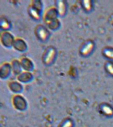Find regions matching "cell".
<instances>
[{
    "mask_svg": "<svg viewBox=\"0 0 113 127\" xmlns=\"http://www.w3.org/2000/svg\"><path fill=\"white\" fill-rule=\"evenodd\" d=\"M57 56V49L53 46H48L42 56V63L46 66H50L55 62Z\"/></svg>",
    "mask_w": 113,
    "mask_h": 127,
    "instance_id": "cell-1",
    "label": "cell"
},
{
    "mask_svg": "<svg viewBox=\"0 0 113 127\" xmlns=\"http://www.w3.org/2000/svg\"><path fill=\"white\" fill-rule=\"evenodd\" d=\"M96 44L93 40L88 39L82 43L79 49V53L81 57L87 58L95 51Z\"/></svg>",
    "mask_w": 113,
    "mask_h": 127,
    "instance_id": "cell-2",
    "label": "cell"
},
{
    "mask_svg": "<svg viewBox=\"0 0 113 127\" xmlns=\"http://www.w3.org/2000/svg\"><path fill=\"white\" fill-rule=\"evenodd\" d=\"M34 33L38 40L43 43L46 42L49 40L50 36V32L49 30L45 26L42 25H38L34 29Z\"/></svg>",
    "mask_w": 113,
    "mask_h": 127,
    "instance_id": "cell-3",
    "label": "cell"
},
{
    "mask_svg": "<svg viewBox=\"0 0 113 127\" xmlns=\"http://www.w3.org/2000/svg\"><path fill=\"white\" fill-rule=\"evenodd\" d=\"M57 15L59 17H64L67 12V3L64 0H56L55 1Z\"/></svg>",
    "mask_w": 113,
    "mask_h": 127,
    "instance_id": "cell-4",
    "label": "cell"
},
{
    "mask_svg": "<svg viewBox=\"0 0 113 127\" xmlns=\"http://www.w3.org/2000/svg\"><path fill=\"white\" fill-rule=\"evenodd\" d=\"M99 111L107 117H113V107L107 103H101L99 106Z\"/></svg>",
    "mask_w": 113,
    "mask_h": 127,
    "instance_id": "cell-5",
    "label": "cell"
},
{
    "mask_svg": "<svg viewBox=\"0 0 113 127\" xmlns=\"http://www.w3.org/2000/svg\"><path fill=\"white\" fill-rule=\"evenodd\" d=\"M80 3L81 8L86 13H91L94 9V3L92 0H82Z\"/></svg>",
    "mask_w": 113,
    "mask_h": 127,
    "instance_id": "cell-6",
    "label": "cell"
},
{
    "mask_svg": "<svg viewBox=\"0 0 113 127\" xmlns=\"http://www.w3.org/2000/svg\"><path fill=\"white\" fill-rule=\"evenodd\" d=\"M28 13L32 19L35 21H38L41 19L40 11L35 7L32 5L29 6L28 8Z\"/></svg>",
    "mask_w": 113,
    "mask_h": 127,
    "instance_id": "cell-7",
    "label": "cell"
},
{
    "mask_svg": "<svg viewBox=\"0 0 113 127\" xmlns=\"http://www.w3.org/2000/svg\"><path fill=\"white\" fill-rule=\"evenodd\" d=\"M102 54L107 60L113 62V47L105 46L102 50Z\"/></svg>",
    "mask_w": 113,
    "mask_h": 127,
    "instance_id": "cell-8",
    "label": "cell"
},
{
    "mask_svg": "<svg viewBox=\"0 0 113 127\" xmlns=\"http://www.w3.org/2000/svg\"><path fill=\"white\" fill-rule=\"evenodd\" d=\"M105 70L109 75L113 77V62L107 60L104 65Z\"/></svg>",
    "mask_w": 113,
    "mask_h": 127,
    "instance_id": "cell-9",
    "label": "cell"
},
{
    "mask_svg": "<svg viewBox=\"0 0 113 127\" xmlns=\"http://www.w3.org/2000/svg\"><path fill=\"white\" fill-rule=\"evenodd\" d=\"M0 27L1 30L4 31H8L11 28V25L9 21L5 19V18H1V21H0Z\"/></svg>",
    "mask_w": 113,
    "mask_h": 127,
    "instance_id": "cell-10",
    "label": "cell"
},
{
    "mask_svg": "<svg viewBox=\"0 0 113 127\" xmlns=\"http://www.w3.org/2000/svg\"><path fill=\"white\" fill-rule=\"evenodd\" d=\"M59 127H74V123L72 119L67 118L62 121Z\"/></svg>",
    "mask_w": 113,
    "mask_h": 127,
    "instance_id": "cell-11",
    "label": "cell"
}]
</instances>
